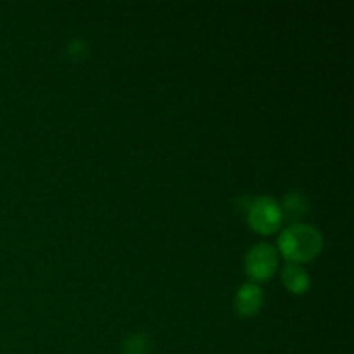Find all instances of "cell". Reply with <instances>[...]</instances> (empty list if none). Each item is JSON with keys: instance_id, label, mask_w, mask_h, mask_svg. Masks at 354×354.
<instances>
[{"instance_id": "cell-1", "label": "cell", "mask_w": 354, "mask_h": 354, "mask_svg": "<svg viewBox=\"0 0 354 354\" xmlns=\"http://www.w3.org/2000/svg\"><path fill=\"white\" fill-rule=\"evenodd\" d=\"M279 248L290 263H306L317 258L324 248V237L313 225L294 223L282 232Z\"/></svg>"}, {"instance_id": "cell-2", "label": "cell", "mask_w": 354, "mask_h": 354, "mask_svg": "<svg viewBox=\"0 0 354 354\" xmlns=\"http://www.w3.org/2000/svg\"><path fill=\"white\" fill-rule=\"evenodd\" d=\"M245 216H248L249 227L261 235H270L277 232L283 221L279 203L266 196L249 199L248 206H245Z\"/></svg>"}, {"instance_id": "cell-3", "label": "cell", "mask_w": 354, "mask_h": 354, "mask_svg": "<svg viewBox=\"0 0 354 354\" xmlns=\"http://www.w3.org/2000/svg\"><path fill=\"white\" fill-rule=\"evenodd\" d=\"M277 265H279V256H277L275 248L266 242L252 245L244 259L245 273L254 282H266L275 273Z\"/></svg>"}, {"instance_id": "cell-4", "label": "cell", "mask_w": 354, "mask_h": 354, "mask_svg": "<svg viewBox=\"0 0 354 354\" xmlns=\"http://www.w3.org/2000/svg\"><path fill=\"white\" fill-rule=\"evenodd\" d=\"M234 306L237 315H241V317H254L263 306V290L259 289L258 283H244V286L239 287L237 294H235Z\"/></svg>"}, {"instance_id": "cell-5", "label": "cell", "mask_w": 354, "mask_h": 354, "mask_svg": "<svg viewBox=\"0 0 354 354\" xmlns=\"http://www.w3.org/2000/svg\"><path fill=\"white\" fill-rule=\"evenodd\" d=\"M280 211H282V216L290 225L301 223L304 220V216L308 214V211H310V203H308L304 194L294 190V192L286 194L282 206H280Z\"/></svg>"}, {"instance_id": "cell-6", "label": "cell", "mask_w": 354, "mask_h": 354, "mask_svg": "<svg viewBox=\"0 0 354 354\" xmlns=\"http://www.w3.org/2000/svg\"><path fill=\"white\" fill-rule=\"evenodd\" d=\"M282 282L287 287V290L292 294H304L311 286L308 272L301 265H296V263L286 265L282 272Z\"/></svg>"}, {"instance_id": "cell-7", "label": "cell", "mask_w": 354, "mask_h": 354, "mask_svg": "<svg viewBox=\"0 0 354 354\" xmlns=\"http://www.w3.org/2000/svg\"><path fill=\"white\" fill-rule=\"evenodd\" d=\"M151 337L142 332L128 335L121 344V354H151Z\"/></svg>"}, {"instance_id": "cell-8", "label": "cell", "mask_w": 354, "mask_h": 354, "mask_svg": "<svg viewBox=\"0 0 354 354\" xmlns=\"http://www.w3.org/2000/svg\"><path fill=\"white\" fill-rule=\"evenodd\" d=\"M66 54L71 61H83L88 54V45L82 38H71L66 45Z\"/></svg>"}]
</instances>
